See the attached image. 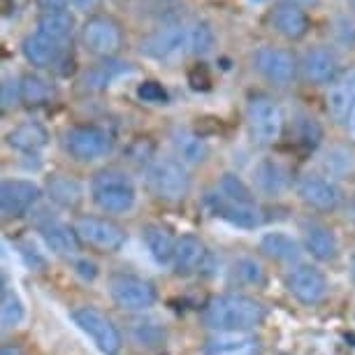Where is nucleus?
Here are the masks:
<instances>
[{
    "instance_id": "aec40b11",
    "label": "nucleus",
    "mask_w": 355,
    "mask_h": 355,
    "mask_svg": "<svg viewBox=\"0 0 355 355\" xmlns=\"http://www.w3.org/2000/svg\"><path fill=\"white\" fill-rule=\"evenodd\" d=\"M24 58L35 68H56L61 63V58L65 56V46L53 42L51 37L42 35L40 31L28 33L21 42Z\"/></svg>"
},
{
    "instance_id": "2eb2a0df",
    "label": "nucleus",
    "mask_w": 355,
    "mask_h": 355,
    "mask_svg": "<svg viewBox=\"0 0 355 355\" xmlns=\"http://www.w3.org/2000/svg\"><path fill=\"white\" fill-rule=\"evenodd\" d=\"M42 191L28 179H5L0 186V209L5 218H19L37 202Z\"/></svg>"
},
{
    "instance_id": "6ab92c4d",
    "label": "nucleus",
    "mask_w": 355,
    "mask_h": 355,
    "mask_svg": "<svg viewBox=\"0 0 355 355\" xmlns=\"http://www.w3.org/2000/svg\"><path fill=\"white\" fill-rule=\"evenodd\" d=\"M302 75L309 84H330L339 75L337 53L330 46H311L302 56Z\"/></svg>"
},
{
    "instance_id": "e433bc0d",
    "label": "nucleus",
    "mask_w": 355,
    "mask_h": 355,
    "mask_svg": "<svg viewBox=\"0 0 355 355\" xmlns=\"http://www.w3.org/2000/svg\"><path fill=\"white\" fill-rule=\"evenodd\" d=\"M232 281H237V284L242 286H260L265 284V272L263 267H260L253 258H239L237 263L232 265Z\"/></svg>"
},
{
    "instance_id": "37998d69",
    "label": "nucleus",
    "mask_w": 355,
    "mask_h": 355,
    "mask_svg": "<svg viewBox=\"0 0 355 355\" xmlns=\"http://www.w3.org/2000/svg\"><path fill=\"white\" fill-rule=\"evenodd\" d=\"M75 272H77V277H82L84 281H93L98 277V265L89 258H79L75 260Z\"/></svg>"
},
{
    "instance_id": "c85d7f7f",
    "label": "nucleus",
    "mask_w": 355,
    "mask_h": 355,
    "mask_svg": "<svg viewBox=\"0 0 355 355\" xmlns=\"http://www.w3.org/2000/svg\"><path fill=\"white\" fill-rule=\"evenodd\" d=\"M172 146L177 158L184 165H200L209 156V144L205 142L202 135L193 130H174L172 132Z\"/></svg>"
},
{
    "instance_id": "de8ad7c7",
    "label": "nucleus",
    "mask_w": 355,
    "mask_h": 355,
    "mask_svg": "<svg viewBox=\"0 0 355 355\" xmlns=\"http://www.w3.org/2000/svg\"><path fill=\"white\" fill-rule=\"evenodd\" d=\"M0 355H26V351L19 344H5Z\"/></svg>"
},
{
    "instance_id": "2f4dec72",
    "label": "nucleus",
    "mask_w": 355,
    "mask_h": 355,
    "mask_svg": "<svg viewBox=\"0 0 355 355\" xmlns=\"http://www.w3.org/2000/svg\"><path fill=\"white\" fill-rule=\"evenodd\" d=\"M56 96V89L51 86V82H46L42 75L37 72H28L21 77V103L28 107H40L51 103Z\"/></svg>"
},
{
    "instance_id": "39448f33",
    "label": "nucleus",
    "mask_w": 355,
    "mask_h": 355,
    "mask_svg": "<svg viewBox=\"0 0 355 355\" xmlns=\"http://www.w3.org/2000/svg\"><path fill=\"white\" fill-rule=\"evenodd\" d=\"M110 297L123 311H146L156 304L158 291L149 279L135 274H114L110 279Z\"/></svg>"
},
{
    "instance_id": "a19ab883",
    "label": "nucleus",
    "mask_w": 355,
    "mask_h": 355,
    "mask_svg": "<svg viewBox=\"0 0 355 355\" xmlns=\"http://www.w3.org/2000/svg\"><path fill=\"white\" fill-rule=\"evenodd\" d=\"M189 84L193 91H209L211 75H209V70H207V65H202V63L193 65L189 72Z\"/></svg>"
},
{
    "instance_id": "412c9836",
    "label": "nucleus",
    "mask_w": 355,
    "mask_h": 355,
    "mask_svg": "<svg viewBox=\"0 0 355 355\" xmlns=\"http://www.w3.org/2000/svg\"><path fill=\"white\" fill-rule=\"evenodd\" d=\"M128 334L135 348H139V351H144V353L165 351V346H167V327L165 323H160V320L153 316L132 318L128 325Z\"/></svg>"
},
{
    "instance_id": "09e8293b",
    "label": "nucleus",
    "mask_w": 355,
    "mask_h": 355,
    "mask_svg": "<svg viewBox=\"0 0 355 355\" xmlns=\"http://www.w3.org/2000/svg\"><path fill=\"white\" fill-rule=\"evenodd\" d=\"M291 3H297V5H302V8H304V5H316L318 0H291Z\"/></svg>"
},
{
    "instance_id": "7c9ffc66",
    "label": "nucleus",
    "mask_w": 355,
    "mask_h": 355,
    "mask_svg": "<svg viewBox=\"0 0 355 355\" xmlns=\"http://www.w3.org/2000/svg\"><path fill=\"white\" fill-rule=\"evenodd\" d=\"M260 251L267 258L279 260V263H293L300 258V244L286 232H267L260 239Z\"/></svg>"
},
{
    "instance_id": "49530a36",
    "label": "nucleus",
    "mask_w": 355,
    "mask_h": 355,
    "mask_svg": "<svg viewBox=\"0 0 355 355\" xmlns=\"http://www.w3.org/2000/svg\"><path fill=\"white\" fill-rule=\"evenodd\" d=\"M346 130H348V135H351V139L355 142V105L351 107V112H348V116H346Z\"/></svg>"
},
{
    "instance_id": "393cba45",
    "label": "nucleus",
    "mask_w": 355,
    "mask_h": 355,
    "mask_svg": "<svg viewBox=\"0 0 355 355\" xmlns=\"http://www.w3.org/2000/svg\"><path fill=\"white\" fill-rule=\"evenodd\" d=\"M256 184L258 189L267 196H281L291 189V172L288 167L277 158H265L256 165Z\"/></svg>"
},
{
    "instance_id": "b1692460",
    "label": "nucleus",
    "mask_w": 355,
    "mask_h": 355,
    "mask_svg": "<svg viewBox=\"0 0 355 355\" xmlns=\"http://www.w3.org/2000/svg\"><path fill=\"white\" fill-rule=\"evenodd\" d=\"M304 249L320 263H332L339 256V242L332 227L323 223H311L304 227Z\"/></svg>"
},
{
    "instance_id": "cd10ccee",
    "label": "nucleus",
    "mask_w": 355,
    "mask_h": 355,
    "mask_svg": "<svg viewBox=\"0 0 355 355\" xmlns=\"http://www.w3.org/2000/svg\"><path fill=\"white\" fill-rule=\"evenodd\" d=\"M8 144L12 149L21 151V153H37L49 144V132L42 123L37 121H26L21 125H17L15 130L8 132Z\"/></svg>"
},
{
    "instance_id": "79ce46f5",
    "label": "nucleus",
    "mask_w": 355,
    "mask_h": 355,
    "mask_svg": "<svg viewBox=\"0 0 355 355\" xmlns=\"http://www.w3.org/2000/svg\"><path fill=\"white\" fill-rule=\"evenodd\" d=\"M337 37L344 42L346 46H353L355 44V21L353 19H339L337 24Z\"/></svg>"
},
{
    "instance_id": "9b49d317",
    "label": "nucleus",
    "mask_w": 355,
    "mask_h": 355,
    "mask_svg": "<svg viewBox=\"0 0 355 355\" xmlns=\"http://www.w3.org/2000/svg\"><path fill=\"white\" fill-rule=\"evenodd\" d=\"M286 288L300 304L306 306L325 302V297L330 295V281L323 272L311 265H297L288 272Z\"/></svg>"
},
{
    "instance_id": "a878e982",
    "label": "nucleus",
    "mask_w": 355,
    "mask_h": 355,
    "mask_svg": "<svg viewBox=\"0 0 355 355\" xmlns=\"http://www.w3.org/2000/svg\"><path fill=\"white\" fill-rule=\"evenodd\" d=\"M46 193H49L51 202H56L63 209H77L84 200V186L79 179L70 174H53L46 182Z\"/></svg>"
},
{
    "instance_id": "72a5a7b5",
    "label": "nucleus",
    "mask_w": 355,
    "mask_h": 355,
    "mask_svg": "<svg viewBox=\"0 0 355 355\" xmlns=\"http://www.w3.org/2000/svg\"><path fill=\"white\" fill-rule=\"evenodd\" d=\"M130 63H121V61H112V58H105L103 63H98L96 68H91L86 72L84 77V84L89 86V89H105V86H110V82L114 77H119L121 72L128 70Z\"/></svg>"
},
{
    "instance_id": "8fccbe9b",
    "label": "nucleus",
    "mask_w": 355,
    "mask_h": 355,
    "mask_svg": "<svg viewBox=\"0 0 355 355\" xmlns=\"http://www.w3.org/2000/svg\"><path fill=\"white\" fill-rule=\"evenodd\" d=\"M353 279H355V256H353Z\"/></svg>"
},
{
    "instance_id": "7ed1b4c3",
    "label": "nucleus",
    "mask_w": 355,
    "mask_h": 355,
    "mask_svg": "<svg viewBox=\"0 0 355 355\" xmlns=\"http://www.w3.org/2000/svg\"><path fill=\"white\" fill-rule=\"evenodd\" d=\"M75 325L96 344L105 355H119L123 348V334L105 311L91 304H79L70 311Z\"/></svg>"
},
{
    "instance_id": "58836bf2",
    "label": "nucleus",
    "mask_w": 355,
    "mask_h": 355,
    "mask_svg": "<svg viewBox=\"0 0 355 355\" xmlns=\"http://www.w3.org/2000/svg\"><path fill=\"white\" fill-rule=\"evenodd\" d=\"M21 100V79L8 77L3 82V89H0V103H3V110H10L12 105H17Z\"/></svg>"
},
{
    "instance_id": "20e7f679",
    "label": "nucleus",
    "mask_w": 355,
    "mask_h": 355,
    "mask_svg": "<svg viewBox=\"0 0 355 355\" xmlns=\"http://www.w3.org/2000/svg\"><path fill=\"white\" fill-rule=\"evenodd\" d=\"M246 116H249V130L251 137L258 144L270 146L277 144L281 135H284V112H281L279 103L265 93H253L249 98V107H246Z\"/></svg>"
},
{
    "instance_id": "f257e3e1",
    "label": "nucleus",
    "mask_w": 355,
    "mask_h": 355,
    "mask_svg": "<svg viewBox=\"0 0 355 355\" xmlns=\"http://www.w3.org/2000/svg\"><path fill=\"white\" fill-rule=\"evenodd\" d=\"M267 309L263 302L249 295L227 293L207 302L202 320L216 332H251L265 323Z\"/></svg>"
},
{
    "instance_id": "4be33fe9",
    "label": "nucleus",
    "mask_w": 355,
    "mask_h": 355,
    "mask_svg": "<svg viewBox=\"0 0 355 355\" xmlns=\"http://www.w3.org/2000/svg\"><path fill=\"white\" fill-rule=\"evenodd\" d=\"M40 234L46 242V246L56 253V256H63V258H72L77 256L79 249H82V239L75 230V225H68L58 218H49L44 223H40Z\"/></svg>"
},
{
    "instance_id": "4c0bfd02",
    "label": "nucleus",
    "mask_w": 355,
    "mask_h": 355,
    "mask_svg": "<svg viewBox=\"0 0 355 355\" xmlns=\"http://www.w3.org/2000/svg\"><path fill=\"white\" fill-rule=\"evenodd\" d=\"M137 96L139 100H144V103H151V105H167V100H170V93L160 82H153V79H146L137 86Z\"/></svg>"
},
{
    "instance_id": "c756f323",
    "label": "nucleus",
    "mask_w": 355,
    "mask_h": 355,
    "mask_svg": "<svg viewBox=\"0 0 355 355\" xmlns=\"http://www.w3.org/2000/svg\"><path fill=\"white\" fill-rule=\"evenodd\" d=\"M37 31L42 35L51 37L58 44H68L75 33V17L68 10H56V12H42L37 17Z\"/></svg>"
},
{
    "instance_id": "423d86ee",
    "label": "nucleus",
    "mask_w": 355,
    "mask_h": 355,
    "mask_svg": "<svg viewBox=\"0 0 355 355\" xmlns=\"http://www.w3.org/2000/svg\"><path fill=\"white\" fill-rule=\"evenodd\" d=\"M75 230L84 246L100 253H116L128 242L123 227L103 216H79L75 220Z\"/></svg>"
},
{
    "instance_id": "f03ea898",
    "label": "nucleus",
    "mask_w": 355,
    "mask_h": 355,
    "mask_svg": "<svg viewBox=\"0 0 355 355\" xmlns=\"http://www.w3.org/2000/svg\"><path fill=\"white\" fill-rule=\"evenodd\" d=\"M91 198L107 214H125L135 207L137 189L128 172L103 167L91 179Z\"/></svg>"
},
{
    "instance_id": "a18cd8bd",
    "label": "nucleus",
    "mask_w": 355,
    "mask_h": 355,
    "mask_svg": "<svg viewBox=\"0 0 355 355\" xmlns=\"http://www.w3.org/2000/svg\"><path fill=\"white\" fill-rule=\"evenodd\" d=\"M98 5V0H70V8L79 12H89Z\"/></svg>"
},
{
    "instance_id": "4468645a",
    "label": "nucleus",
    "mask_w": 355,
    "mask_h": 355,
    "mask_svg": "<svg viewBox=\"0 0 355 355\" xmlns=\"http://www.w3.org/2000/svg\"><path fill=\"white\" fill-rule=\"evenodd\" d=\"M189 46V31L182 24H170L142 40V51L156 61H174Z\"/></svg>"
},
{
    "instance_id": "c9c22d12",
    "label": "nucleus",
    "mask_w": 355,
    "mask_h": 355,
    "mask_svg": "<svg viewBox=\"0 0 355 355\" xmlns=\"http://www.w3.org/2000/svg\"><path fill=\"white\" fill-rule=\"evenodd\" d=\"M214 44H216V33H214L211 24L207 21H196L193 28H189V49L196 56H207Z\"/></svg>"
},
{
    "instance_id": "dca6fc26",
    "label": "nucleus",
    "mask_w": 355,
    "mask_h": 355,
    "mask_svg": "<svg viewBox=\"0 0 355 355\" xmlns=\"http://www.w3.org/2000/svg\"><path fill=\"white\" fill-rule=\"evenodd\" d=\"M270 24L279 35L293 40V42L302 40L311 28V19L304 8L297 3H291V0H281V3L274 5L270 12Z\"/></svg>"
},
{
    "instance_id": "0eeeda50",
    "label": "nucleus",
    "mask_w": 355,
    "mask_h": 355,
    "mask_svg": "<svg viewBox=\"0 0 355 355\" xmlns=\"http://www.w3.org/2000/svg\"><path fill=\"white\" fill-rule=\"evenodd\" d=\"M149 184L156 196L167 202H179L191 191V177L186 172V165L174 158H160L149 167Z\"/></svg>"
},
{
    "instance_id": "9d476101",
    "label": "nucleus",
    "mask_w": 355,
    "mask_h": 355,
    "mask_svg": "<svg viewBox=\"0 0 355 355\" xmlns=\"http://www.w3.org/2000/svg\"><path fill=\"white\" fill-rule=\"evenodd\" d=\"M65 151L79 163H91L110 153L112 149V137L110 132L100 125H75L65 132Z\"/></svg>"
},
{
    "instance_id": "3c124183",
    "label": "nucleus",
    "mask_w": 355,
    "mask_h": 355,
    "mask_svg": "<svg viewBox=\"0 0 355 355\" xmlns=\"http://www.w3.org/2000/svg\"><path fill=\"white\" fill-rule=\"evenodd\" d=\"M353 3H355V0H353Z\"/></svg>"
},
{
    "instance_id": "c03bdc74",
    "label": "nucleus",
    "mask_w": 355,
    "mask_h": 355,
    "mask_svg": "<svg viewBox=\"0 0 355 355\" xmlns=\"http://www.w3.org/2000/svg\"><path fill=\"white\" fill-rule=\"evenodd\" d=\"M37 8L42 12H56V10H68L70 0H37Z\"/></svg>"
},
{
    "instance_id": "bb28decb",
    "label": "nucleus",
    "mask_w": 355,
    "mask_h": 355,
    "mask_svg": "<svg viewBox=\"0 0 355 355\" xmlns=\"http://www.w3.org/2000/svg\"><path fill=\"white\" fill-rule=\"evenodd\" d=\"M142 242L146 246V251L151 253V258L156 260L158 265H172L177 239H174V234L167 230L165 225H158V223L144 225L142 227Z\"/></svg>"
},
{
    "instance_id": "f8f14e48",
    "label": "nucleus",
    "mask_w": 355,
    "mask_h": 355,
    "mask_svg": "<svg viewBox=\"0 0 355 355\" xmlns=\"http://www.w3.org/2000/svg\"><path fill=\"white\" fill-rule=\"evenodd\" d=\"M205 205H207V209H209L211 216L225 220V223H230V225L246 227V230L258 227L260 220H263L258 205H246V202H237V200H230V198H225L218 189L207 193Z\"/></svg>"
},
{
    "instance_id": "f704fd0d",
    "label": "nucleus",
    "mask_w": 355,
    "mask_h": 355,
    "mask_svg": "<svg viewBox=\"0 0 355 355\" xmlns=\"http://www.w3.org/2000/svg\"><path fill=\"white\" fill-rule=\"evenodd\" d=\"M216 189H218L220 193H223L225 198L237 200V202L258 205V202H256V196H253V191L249 189V184H246L242 177L232 174V172H225L223 177H220V182L216 184Z\"/></svg>"
},
{
    "instance_id": "f3484780",
    "label": "nucleus",
    "mask_w": 355,
    "mask_h": 355,
    "mask_svg": "<svg viewBox=\"0 0 355 355\" xmlns=\"http://www.w3.org/2000/svg\"><path fill=\"white\" fill-rule=\"evenodd\" d=\"M355 105V68L339 72L327 84L325 91V110L334 121H346L348 112Z\"/></svg>"
},
{
    "instance_id": "ea45409f",
    "label": "nucleus",
    "mask_w": 355,
    "mask_h": 355,
    "mask_svg": "<svg viewBox=\"0 0 355 355\" xmlns=\"http://www.w3.org/2000/svg\"><path fill=\"white\" fill-rule=\"evenodd\" d=\"M320 137H323V130H320V125L313 121V119H304L302 125H300V142H302L304 146H309V149H313Z\"/></svg>"
},
{
    "instance_id": "473e14b6",
    "label": "nucleus",
    "mask_w": 355,
    "mask_h": 355,
    "mask_svg": "<svg viewBox=\"0 0 355 355\" xmlns=\"http://www.w3.org/2000/svg\"><path fill=\"white\" fill-rule=\"evenodd\" d=\"M26 316L24 302L19 297V293L15 288L3 286V300H0V320H3V330H15L21 325V320Z\"/></svg>"
},
{
    "instance_id": "6e6552de",
    "label": "nucleus",
    "mask_w": 355,
    "mask_h": 355,
    "mask_svg": "<svg viewBox=\"0 0 355 355\" xmlns=\"http://www.w3.org/2000/svg\"><path fill=\"white\" fill-rule=\"evenodd\" d=\"M82 40L91 53L103 58H112L123 46V31L112 17L93 15L82 26Z\"/></svg>"
},
{
    "instance_id": "ddd939ff",
    "label": "nucleus",
    "mask_w": 355,
    "mask_h": 355,
    "mask_svg": "<svg viewBox=\"0 0 355 355\" xmlns=\"http://www.w3.org/2000/svg\"><path fill=\"white\" fill-rule=\"evenodd\" d=\"M295 191L302 202L318 211H334L341 202V191L332 179L323 177V174H304L297 179Z\"/></svg>"
},
{
    "instance_id": "1a4fd4ad",
    "label": "nucleus",
    "mask_w": 355,
    "mask_h": 355,
    "mask_svg": "<svg viewBox=\"0 0 355 355\" xmlns=\"http://www.w3.org/2000/svg\"><path fill=\"white\" fill-rule=\"evenodd\" d=\"M253 65L267 82L274 86H288L297 77V56L291 49L274 44H263L253 56Z\"/></svg>"
},
{
    "instance_id": "5701e85b",
    "label": "nucleus",
    "mask_w": 355,
    "mask_h": 355,
    "mask_svg": "<svg viewBox=\"0 0 355 355\" xmlns=\"http://www.w3.org/2000/svg\"><path fill=\"white\" fill-rule=\"evenodd\" d=\"M202 355H260V341L244 332H223L207 341Z\"/></svg>"
},
{
    "instance_id": "a211bd4d",
    "label": "nucleus",
    "mask_w": 355,
    "mask_h": 355,
    "mask_svg": "<svg viewBox=\"0 0 355 355\" xmlns=\"http://www.w3.org/2000/svg\"><path fill=\"white\" fill-rule=\"evenodd\" d=\"M209 258V251H207V244L196 234H182L177 239V246H174V256H172V267L179 277H191V274L200 272Z\"/></svg>"
}]
</instances>
